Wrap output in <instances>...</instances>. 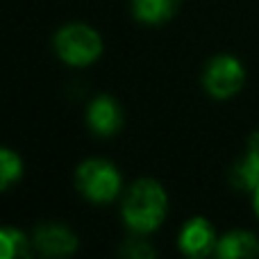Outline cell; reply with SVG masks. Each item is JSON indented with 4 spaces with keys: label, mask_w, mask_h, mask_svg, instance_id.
I'll use <instances>...</instances> for the list:
<instances>
[{
    "label": "cell",
    "mask_w": 259,
    "mask_h": 259,
    "mask_svg": "<svg viewBox=\"0 0 259 259\" xmlns=\"http://www.w3.org/2000/svg\"><path fill=\"white\" fill-rule=\"evenodd\" d=\"M168 214V196L157 180H137L123 196V223L134 234H150L164 223Z\"/></svg>",
    "instance_id": "cell-1"
},
{
    "label": "cell",
    "mask_w": 259,
    "mask_h": 259,
    "mask_svg": "<svg viewBox=\"0 0 259 259\" xmlns=\"http://www.w3.org/2000/svg\"><path fill=\"white\" fill-rule=\"evenodd\" d=\"M55 55L62 59V64L73 68L91 66L103 55V36L87 23H66L55 32L53 39Z\"/></svg>",
    "instance_id": "cell-2"
},
{
    "label": "cell",
    "mask_w": 259,
    "mask_h": 259,
    "mask_svg": "<svg viewBox=\"0 0 259 259\" xmlns=\"http://www.w3.org/2000/svg\"><path fill=\"white\" fill-rule=\"evenodd\" d=\"M75 187L87 200L105 205L121 196L123 178L107 159H87L75 170Z\"/></svg>",
    "instance_id": "cell-3"
},
{
    "label": "cell",
    "mask_w": 259,
    "mask_h": 259,
    "mask_svg": "<svg viewBox=\"0 0 259 259\" xmlns=\"http://www.w3.org/2000/svg\"><path fill=\"white\" fill-rule=\"evenodd\" d=\"M246 84V68L234 55H216L202 71V87L214 100L234 98Z\"/></svg>",
    "instance_id": "cell-4"
},
{
    "label": "cell",
    "mask_w": 259,
    "mask_h": 259,
    "mask_svg": "<svg viewBox=\"0 0 259 259\" xmlns=\"http://www.w3.org/2000/svg\"><path fill=\"white\" fill-rule=\"evenodd\" d=\"M216 246H219V234H216L214 225L202 216L189 219L178 234L180 252L193 259L216 255Z\"/></svg>",
    "instance_id": "cell-5"
},
{
    "label": "cell",
    "mask_w": 259,
    "mask_h": 259,
    "mask_svg": "<svg viewBox=\"0 0 259 259\" xmlns=\"http://www.w3.org/2000/svg\"><path fill=\"white\" fill-rule=\"evenodd\" d=\"M32 243L46 257H66L77 250L75 232L59 223H41L32 234Z\"/></svg>",
    "instance_id": "cell-6"
},
{
    "label": "cell",
    "mask_w": 259,
    "mask_h": 259,
    "mask_svg": "<svg viewBox=\"0 0 259 259\" xmlns=\"http://www.w3.org/2000/svg\"><path fill=\"white\" fill-rule=\"evenodd\" d=\"M87 125L98 137H114L123 127V107L112 96H96L87 107Z\"/></svg>",
    "instance_id": "cell-7"
},
{
    "label": "cell",
    "mask_w": 259,
    "mask_h": 259,
    "mask_svg": "<svg viewBox=\"0 0 259 259\" xmlns=\"http://www.w3.org/2000/svg\"><path fill=\"white\" fill-rule=\"evenodd\" d=\"M216 255L221 259H248L259 255V239L246 230H232V232L219 237Z\"/></svg>",
    "instance_id": "cell-8"
},
{
    "label": "cell",
    "mask_w": 259,
    "mask_h": 259,
    "mask_svg": "<svg viewBox=\"0 0 259 259\" xmlns=\"http://www.w3.org/2000/svg\"><path fill=\"white\" fill-rule=\"evenodd\" d=\"M232 182L237 189H243V191H250V193L255 191V187L259 184V130L248 141L246 155L232 168Z\"/></svg>",
    "instance_id": "cell-9"
},
{
    "label": "cell",
    "mask_w": 259,
    "mask_h": 259,
    "mask_svg": "<svg viewBox=\"0 0 259 259\" xmlns=\"http://www.w3.org/2000/svg\"><path fill=\"white\" fill-rule=\"evenodd\" d=\"M182 0H132V14L143 25H164L178 14Z\"/></svg>",
    "instance_id": "cell-10"
},
{
    "label": "cell",
    "mask_w": 259,
    "mask_h": 259,
    "mask_svg": "<svg viewBox=\"0 0 259 259\" xmlns=\"http://www.w3.org/2000/svg\"><path fill=\"white\" fill-rule=\"evenodd\" d=\"M34 250V243L30 237L16 228H0V259H16L30 257Z\"/></svg>",
    "instance_id": "cell-11"
},
{
    "label": "cell",
    "mask_w": 259,
    "mask_h": 259,
    "mask_svg": "<svg viewBox=\"0 0 259 259\" xmlns=\"http://www.w3.org/2000/svg\"><path fill=\"white\" fill-rule=\"evenodd\" d=\"M23 175V161L12 148L0 146V191H7Z\"/></svg>",
    "instance_id": "cell-12"
},
{
    "label": "cell",
    "mask_w": 259,
    "mask_h": 259,
    "mask_svg": "<svg viewBox=\"0 0 259 259\" xmlns=\"http://www.w3.org/2000/svg\"><path fill=\"white\" fill-rule=\"evenodd\" d=\"M141 237V234H139ZM127 239L125 243L121 246V255H125L130 259H148V257H155V248L150 246L148 241H143V239Z\"/></svg>",
    "instance_id": "cell-13"
},
{
    "label": "cell",
    "mask_w": 259,
    "mask_h": 259,
    "mask_svg": "<svg viewBox=\"0 0 259 259\" xmlns=\"http://www.w3.org/2000/svg\"><path fill=\"white\" fill-rule=\"evenodd\" d=\"M252 209H255V214L259 219V184L255 187V191H252Z\"/></svg>",
    "instance_id": "cell-14"
}]
</instances>
